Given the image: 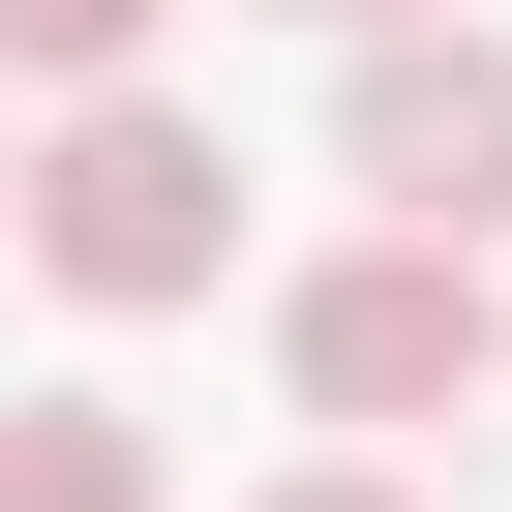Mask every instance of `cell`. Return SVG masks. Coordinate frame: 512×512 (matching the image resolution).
<instances>
[{
    "mask_svg": "<svg viewBox=\"0 0 512 512\" xmlns=\"http://www.w3.org/2000/svg\"><path fill=\"white\" fill-rule=\"evenodd\" d=\"M31 272H61L91 332L211 302V272H241V151H211L181 91H91V121H31Z\"/></svg>",
    "mask_w": 512,
    "mask_h": 512,
    "instance_id": "obj_1",
    "label": "cell"
},
{
    "mask_svg": "<svg viewBox=\"0 0 512 512\" xmlns=\"http://www.w3.org/2000/svg\"><path fill=\"white\" fill-rule=\"evenodd\" d=\"M272 362H302V422H452L512 362V302H482V241H332L272 302Z\"/></svg>",
    "mask_w": 512,
    "mask_h": 512,
    "instance_id": "obj_2",
    "label": "cell"
},
{
    "mask_svg": "<svg viewBox=\"0 0 512 512\" xmlns=\"http://www.w3.org/2000/svg\"><path fill=\"white\" fill-rule=\"evenodd\" d=\"M332 181H362L392 241H512V31H362Z\"/></svg>",
    "mask_w": 512,
    "mask_h": 512,
    "instance_id": "obj_3",
    "label": "cell"
},
{
    "mask_svg": "<svg viewBox=\"0 0 512 512\" xmlns=\"http://www.w3.org/2000/svg\"><path fill=\"white\" fill-rule=\"evenodd\" d=\"M0 512H181V452L121 392H0Z\"/></svg>",
    "mask_w": 512,
    "mask_h": 512,
    "instance_id": "obj_4",
    "label": "cell"
},
{
    "mask_svg": "<svg viewBox=\"0 0 512 512\" xmlns=\"http://www.w3.org/2000/svg\"><path fill=\"white\" fill-rule=\"evenodd\" d=\"M0 91H61V121L151 91V0H0Z\"/></svg>",
    "mask_w": 512,
    "mask_h": 512,
    "instance_id": "obj_5",
    "label": "cell"
},
{
    "mask_svg": "<svg viewBox=\"0 0 512 512\" xmlns=\"http://www.w3.org/2000/svg\"><path fill=\"white\" fill-rule=\"evenodd\" d=\"M272 512H422V482H362V452H332V482H272Z\"/></svg>",
    "mask_w": 512,
    "mask_h": 512,
    "instance_id": "obj_6",
    "label": "cell"
},
{
    "mask_svg": "<svg viewBox=\"0 0 512 512\" xmlns=\"http://www.w3.org/2000/svg\"><path fill=\"white\" fill-rule=\"evenodd\" d=\"M0 211H31V91H0Z\"/></svg>",
    "mask_w": 512,
    "mask_h": 512,
    "instance_id": "obj_7",
    "label": "cell"
},
{
    "mask_svg": "<svg viewBox=\"0 0 512 512\" xmlns=\"http://www.w3.org/2000/svg\"><path fill=\"white\" fill-rule=\"evenodd\" d=\"M302 31H422V0H302Z\"/></svg>",
    "mask_w": 512,
    "mask_h": 512,
    "instance_id": "obj_8",
    "label": "cell"
}]
</instances>
